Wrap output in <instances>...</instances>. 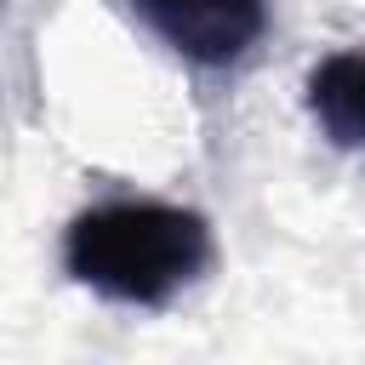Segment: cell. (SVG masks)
<instances>
[{
	"mask_svg": "<svg viewBox=\"0 0 365 365\" xmlns=\"http://www.w3.org/2000/svg\"><path fill=\"white\" fill-rule=\"evenodd\" d=\"M217 257V234L194 205L120 194L68 217L63 268L103 302L120 308H165L194 279H205Z\"/></svg>",
	"mask_w": 365,
	"mask_h": 365,
	"instance_id": "1",
	"label": "cell"
},
{
	"mask_svg": "<svg viewBox=\"0 0 365 365\" xmlns=\"http://www.w3.org/2000/svg\"><path fill=\"white\" fill-rule=\"evenodd\" d=\"M125 11L188 68H234L268 34L274 0H125Z\"/></svg>",
	"mask_w": 365,
	"mask_h": 365,
	"instance_id": "2",
	"label": "cell"
},
{
	"mask_svg": "<svg viewBox=\"0 0 365 365\" xmlns=\"http://www.w3.org/2000/svg\"><path fill=\"white\" fill-rule=\"evenodd\" d=\"M302 103H308L314 125L325 131V143L365 154V51L319 57L302 80Z\"/></svg>",
	"mask_w": 365,
	"mask_h": 365,
	"instance_id": "3",
	"label": "cell"
}]
</instances>
